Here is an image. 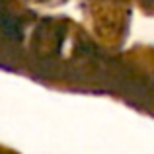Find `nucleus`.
I'll use <instances>...</instances> for the list:
<instances>
[{
	"label": "nucleus",
	"mask_w": 154,
	"mask_h": 154,
	"mask_svg": "<svg viewBox=\"0 0 154 154\" xmlns=\"http://www.w3.org/2000/svg\"><path fill=\"white\" fill-rule=\"evenodd\" d=\"M6 18L23 66L154 111V0H22Z\"/></svg>",
	"instance_id": "f257e3e1"
}]
</instances>
